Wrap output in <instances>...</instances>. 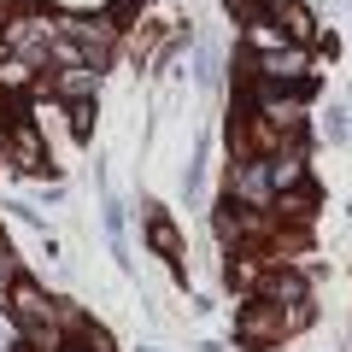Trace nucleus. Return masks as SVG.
Returning a JSON list of instances; mask_svg holds the SVG:
<instances>
[{
    "label": "nucleus",
    "mask_w": 352,
    "mask_h": 352,
    "mask_svg": "<svg viewBox=\"0 0 352 352\" xmlns=\"http://www.w3.org/2000/svg\"><path fill=\"white\" fill-rule=\"evenodd\" d=\"M0 82H6V88H24V82H30V65H24V59H12L6 71H0Z\"/></svg>",
    "instance_id": "9b49d317"
},
{
    "label": "nucleus",
    "mask_w": 352,
    "mask_h": 352,
    "mask_svg": "<svg viewBox=\"0 0 352 352\" xmlns=\"http://www.w3.org/2000/svg\"><path fill=\"white\" fill-rule=\"evenodd\" d=\"M82 352H94V346H82Z\"/></svg>",
    "instance_id": "2eb2a0df"
},
{
    "label": "nucleus",
    "mask_w": 352,
    "mask_h": 352,
    "mask_svg": "<svg viewBox=\"0 0 352 352\" xmlns=\"http://www.w3.org/2000/svg\"><path fill=\"white\" fill-rule=\"evenodd\" d=\"M6 305H12V317H18L24 329H36V323H47V317H53L47 294H41L36 282H12V294H6Z\"/></svg>",
    "instance_id": "20e7f679"
},
{
    "label": "nucleus",
    "mask_w": 352,
    "mask_h": 352,
    "mask_svg": "<svg viewBox=\"0 0 352 352\" xmlns=\"http://www.w3.org/2000/svg\"><path fill=\"white\" fill-rule=\"evenodd\" d=\"M282 329H288V317H282L276 300H252L235 323V340L241 346H270V340H282Z\"/></svg>",
    "instance_id": "f03ea898"
},
{
    "label": "nucleus",
    "mask_w": 352,
    "mask_h": 352,
    "mask_svg": "<svg viewBox=\"0 0 352 352\" xmlns=\"http://www.w3.org/2000/svg\"><path fill=\"white\" fill-rule=\"evenodd\" d=\"M264 300L300 305V300H305V276H300V270H270V276H264Z\"/></svg>",
    "instance_id": "39448f33"
},
{
    "label": "nucleus",
    "mask_w": 352,
    "mask_h": 352,
    "mask_svg": "<svg viewBox=\"0 0 352 352\" xmlns=\"http://www.w3.org/2000/svg\"><path fill=\"white\" fill-rule=\"evenodd\" d=\"M12 153H18L24 170H41V141H36V129H12Z\"/></svg>",
    "instance_id": "0eeeda50"
},
{
    "label": "nucleus",
    "mask_w": 352,
    "mask_h": 352,
    "mask_svg": "<svg viewBox=\"0 0 352 352\" xmlns=\"http://www.w3.org/2000/svg\"><path fill=\"white\" fill-rule=\"evenodd\" d=\"M252 71H258L264 88H300L305 76H311V53H305L300 41H288V47H276V53H258Z\"/></svg>",
    "instance_id": "f257e3e1"
},
{
    "label": "nucleus",
    "mask_w": 352,
    "mask_h": 352,
    "mask_svg": "<svg viewBox=\"0 0 352 352\" xmlns=\"http://www.w3.org/2000/svg\"><path fill=\"white\" fill-rule=\"evenodd\" d=\"M270 194H276V188H270V159H247L235 170V200L241 206H264Z\"/></svg>",
    "instance_id": "7ed1b4c3"
},
{
    "label": "nucleus",
    "mask_w": 352,
    "mask_h": 352,
    "mask_svg": "<svg viewBox=\"0 0 352 352\" xmlns=\"http://www.w3.org/2000/svg\"><path fill=\"white\" fill-rule=\"evenodd\" d=\"M153 247H159V252H176V229H170V223H153Z\"/></svg>",
    "instance_id": "f8f14e48"
},
{
    "label": "nucleus",
    "mask_w": 352,
    "mask_h": 352,
    "mask_svg": "<svg viewBox=\"0 0 352 352\" xmlns=\"http://www.w3.org/2000/svg\"><path fill=\"white\" fill-rule=\"evenodd\" d=\"M229 282H241V288H252V282H258V264H252V258L229 264Z\"/></svg>",
    "instance_id": "9d476101"
},
{
    "label": "nucleus",
    "mask_w": 352,
    "mask_h": 352,
    "mask_svg": "<svg viewBox=\"0 0 352 352\" xmlns=\"http://www.w3.org/2000/svg\"><path fill=\"white\" fill-rule=\"evenodd\" d=\"M300 182H305V164H300V153H288V159H282V153H276V159H270V188H300Z\"/></svg>",
    "instance_id": "423d86ee"
},
{
    "label": "nucleus",
    "mask_w": 352,
    "mask_h": 352,
    "mask_svg": "<svg viewBox=\"0 0 352 352\" xmlns=\"http://www.w3.org/2000/svg\"><path fill=\"white\" fill-rule=\"evenodd\" d=\"M6 294H12V258H6V247H0V305H6Z\"/></svg>",
    "instance_id": "ddd939ff"
},
{
    "label": "nucleus",
    "mask_w": 352,
    "mask_h": 352,
    "mask_svg": "<svg viewBox=\"0 0 352 352\" xmlns=\"http://www.w3.org/2000/svg\"><path fill=\"white\" fill-rule=\"evenodd\" d=\"M71 129H76V135L94 129V106H88V100H71Z\"/></svg>",
    "instance_id": "1a4fd4ad"
},
{
    "label": "nucleus",
    "mask_w": 352,
    "mask_h": 352,
    "mask_svg": "<svg viewBox=\"0 0 352 352\" xmlns=\"http://www.w3.org/2000/svg\"><path fill=\"white\" fill-rule=\"evenodd\" d=\"M247 41H252L258 53H276V47H288V30H276V24H252Z\"/></svg>",
    "instance_id": "6e6552de"
},
{
    "label": "nucleus",
    "mask_w": 352,
    "mask_h": 352,
    "mask_svg": "<svg viewBox=\"0 0 352 352\" xmlns=\"http://www.w3.org/2000/svg\"><path fill=\"white\" fill-rule=\"evenodd\" d=\"M59 6H71V12H94V6H106V0H59Z\"/></svg>",
    "instance_id": "4468645a"
}]
</instances>
